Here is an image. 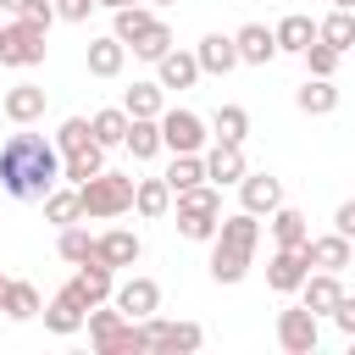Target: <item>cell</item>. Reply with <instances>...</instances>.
<instances>
[{
    "instance_id": "obj_36",
    "label": "cell",
    "mask_w": 355,
    "mask_h": 355,
    "mask_svg": "<svg viewBox=\"0 0 355 355\" xmlns=\"http://www.w3.org/2000/svg\"><path fill=\"white\" fill-rule=\"evenodd\" d=\"M44 216H50L55 227H67V222H78V216H83V200H78V183H67V189L55 183V189L44 194Z\"/></svg>"
},
{
    "instance_id": "obj_49",
    "label": "cell",
    "mask_w": 355,
    "mask_h": 355,
    "mask_svg": "<svg viewBox=\"0 0 355 355\" xmlns=\"http://www.w3.org/2000/svg\"><path fill=\"white\" fill-rule=\"evenodd\" d=\"M150 6H178V0H150Z\"/></svg>"
},
{
    "instance_id": "obj_2",
    "label": "cell",
    "mask_w": 355,
    "mask_h": 355,
    "mask_svg": "<svg viewBox=\"0 0 355 355\" xmlns=\"http://www.w3.org/2000/svg\"><path fill=\"white\" fill-rule=\"evenodd\" d=\"M78 200H83V216H122L133 211V172H94L89 183H78Z\"/></svg>"
},
{
    "instance_id": "obj_6",
    "label": "cell",
    "mask_w": 355,
    "mask_h": 355,
    "mask_svg": "<svg viewBox=\"0 0 355 355\" xmlns=\"http://www.w3.org/2000/svg\"><path fill=\"white\" fill-rule=\"evenodd\" d=\"M277 344H283L288 355H311V349L322 344V316H311L305 305L277 311Z\"/></svg>"
},
{
    "instance_id": "obj_28",
    "label": "cell",
    "mask_w": 355,
    "mask_h": 355,
    "mask_svg": "<svg viewBox=\"0 0 355 355\" xmlns=\"http://www.w3.org/2000/svg\"><path fill=\"white\" fill-rule=\"evenodd\" d=\"M266 222H272V239H277L283 250H300V244L311 239V222H305V211H294V205H277Z\"/></svg>"
},
{
    "instance_id": "obj_14",
    "label": "cell",
    "mask_w": 355,
    "mask_h": 355,
    "mask_svg": "<svg viewBox=\"0 0 355 355\" xmlns=\"http://www.w3.org/2000/svg\"><path fill=\"white\" fill-rule=\"evenodd\" d=\"M0 111H6V122L28 128V122L44 116V89H39V83H11V89L0 94Z\"/></svg>"
},
{
    "instance_id": "obj_38",
    "label": "cell",
    "mask_w": 355,
    "mask_h": 355,
    "mask_svg": "<svg viewBox=\"0 0 355 355\" xmlns=\"http://www.w3.org/2000/svg\"><path fill=\"white\" fill-rule=\"evenodd\" d=\"M211 133H216V139H227V144H244V133H250V111H244V105H216Z\"/></svg>"
},
{
    "instance_id": "obj_41",
    "label": "cell",
    "mask_w": 355,
    "mask_h": 355,
    "mask_svg": "<svg viewBox=\"0 0 355 355\" xmlns=\"http://www.w3.org/2000/svg\"><path fill=\"white\" fill-rule=\"evenodd\" d=\"M305 67H311V78H333V72H338V50L322 44V39H311V44H305Z\"/></svg>"
},
{
    "instance_id": "obj_4",
    "label": "cell",
    "mask_w": 355,
    "mask_h": 355,
    "mask_svg": "<svg viewBox=\"0 0 355 355\" xmlns=\"http://www.w3.org/2000/svg\"><path fill=\"white\" fill-rule=\"evenodd\" d=\"M205 116H194V111H161V150H172V155H189V150H205Z\"/></svg>"
},
{
    "instance_id": "obj_12",
    "label": "cell",
    "mask_w": 355,
    "mask_h": 355,
    "mask_svg": "<svg viewBox=\"0 0 355 355\" xmlns=\"http://www.w3.org/2000/svg\"><path fill=\"white\" fill-rule=\"evenodd\" d=\"M344 300V283H338V272H305V283H300V305L311 311V316H333V305Z\"/></svg>"
},
{
    "instance_id": "obj_48",
    "label": "cell",
    "mask_w": 355,
    "mask_h": 355,
    "mask_svg": "<svg viewBox=\"0 0 355 355\" xmlns=\"http://www.w3.org/2000/svg\"><path fill=\"white\" fill-rule=\"evenodd\" d=\"M333 6H344V11H355V0H333Z\"/></svg>"
},
{
    "instance_id": "obj_21",
    "label": "cell",
    "mask_w": 355,
    "mask_h": 355,
    "mask_svg": "<svg viewBox=\"0 0 355 355\" xmlns=\"http://www.w3.org/2000/svg\"><path fill=\"white\" fill-rule=\"evenodd\" d=\"M294 105H300L305 116H333V111H338V83H333V78H305V83L294 89Z\"/></svg>"
},
{
    "instance_id": "obj_51",
    "label": "cell",
    "mask_w": 355,
    "mask_h": 355,
    "mask_svg": "<svg viewBox=\"0 0 355 355\" xmlns=\"http://www.w3.org/2000/svg\"><path fill=\"white\" fill-rule=\"evenodd\" d=\"M6 283H11V277H0V294H6Z\"/></svg>"
},
{
    "instance_id": "obj_39",
    "label": "cell",
    "mask_w": 355,
    "mask_h": 355,
    "mask_svg": "<svg viewBox=\"0 0 355 355\" xmlns=\"http://www.w3.org/2000/svg\"><path fill=\"white\" fill-rule=\"evenodd\" d=\"M55 250H61V261H72V266H78V261H89V255H94V239H89L78 222H67V227H61V239H55Z\"/></svg>"
},
{
    "instance_id": "obj_33",
    "label": "cell",
    "mask_w": 355,
    "mask_h": 355,
    "mask_svg": "<svg viewBox=\"0 0 355 355\" xmlns=\"http://www.w3.org/2000/svg\"><path fill=\"white\" fill-rule=\"evenodd\" d=\"M216 222H222V211L178 205V233H183V239H194V244H211V239H216Z\"/></svg>"
},
{
    "instance_id": "obj_27",
    "label": "cell",
    "mask_w": 355,
    "mask_h": 355,
    "mask_svg": "<svg viewBox=\"0 0 355 355\" xmlns=\"http://www.w3.org/2000/svg\"><path fill=\"white\" fill-rule=\"evenodd\" d=\"M122 150H133V161H150V155H161V116H133V122H128V139H122Z\"/></svg>"
},
{
    "instance_id": "obj_44",
    "label": "cell",
    "mask_w": 355,
    "mask_h": 355,
    "mask_svg": "<svg viewBox=\"0 0 355 355\" xmlns=\"http://www.w3.org/2000/svg\"><path fill=\"white\" fill-rule=\"evenodd\" d=\"M333 233H344V239L355 244V200H344V205L333 211Z\"/></svg>"
},
{
    "instance_id": "obj_29",
    "label": "cell",
    "mask_w": 355,
    "mask_h": 355,
    "mask_svg": "<svg viewBox=\"0 0 355 355\" xmlns=\"http://www.w3.org/2000/svg\"><path fill=\"white\" fill-rule=\"evenodd\" d=\"M316 39H322V44H333L338 55H344V50H355V11L333 6V11H327V17L316 22Z\"/></svg>"
},
{
    "instance_id": "obj_25",
    "label": "cell",
    "mask_w": 355,
    "mask_h": 355,
    "mask_svg": "<svg viewBox=\"0 0 355 355\" xmlns=\"http://www.w3.org/2000/svg\"><path fill=\"white\" fill-rule=\"evenodd\" d=\"M122 61H128V44H122L116 33L89 39V72H94V78H116V72H122Z\"/></svg>"
},
{
    "instance_id": "obj_46",
    "label": "cell",
    "mask_w": 355,
    "mask_h": 355,
    "mask_svg": "<svg viewBox=\"0 0 355 355\" xmlns=\"http://www.w3.org/2000/svg\"><path fill=\"white\" fill-rule=\"evenodd\" d=\"M22 6H28V0H0V11H11V17H17Z\"/></svg>"
},
{
    "instance_id": "obj_1",
    "label": "cell",
    "mask_w": 355,
    "mask_h": 355,
    "mask_svg": "<svg viewBox=\"0 0 355 355\" xmlns=\"http://www.w3.org/2000/svg\"><path fill=\"white\" fill-rule=\"evenodd\" d=\"M61 183V150L44 133H11L0 144V189L11 200H44Z\"/></svg>"
},
{
    "instance_id": "obj_43",
    "label": "cell",
    "mask_w": 355,
    "mask_h": 355,
    "mask_svg": "<svg viewBox=\"0 0 355 355\" xmlns=\"http://www.w3.org/2000/svg\"><path fill=\"white\" fill-rule=\"evenodd\" d=\"M333 322H338V333H344V338H355V294H344V300L333 305Z\"/></svg>"
},
{
    "instance_id": "obj_13",
    "label": "cell",
    "mask_w": 355,
    "mask_h": 355,
    "mask_svg": "<svg viewBox=\"0 0 355 355\" xmlns=\"http://www.w3.org/2000/svg\"><path fill=\"white\" fill-rule=\"evenodd\" d=\"M305 272H311V261H305V244H300V250H283V244H277V255L266 261V283H272L277 294H300Z\"/></svg>"
},
{
    "instance_id": "obj_16",
    "label": "cell",
    "mask_w": 355,
    "mask_h": 355,
    "mask_svg": "<svg viewBox=\"0 0 355 355\" xmlns=\"http://www.w3.org/2000/svg\"><path fill=\"white\" fill-rule=\"evenodd\" d=\"M72 288H78V300L83 305H100V300H111V288H116V272L105 266V261H78V277H72Z\"/></svg>"
},
{
    "instance_id": "obj_22",
    "label": "cell",
    "mask_w": 355,
    "mask_h": 355,
    "mask_svg": "<svg viewBox=\"0 0 355 355\" xmlns=\"http://www.w3.org/2000/svg\"><path fill=\"white\" fill-rule=\"evenodd\" d=\"M272 39H277V55H305V44L316 39V22H311L305 11H288V17L272 28Z\"/></svg>"
},
{
    "instance_id": "obj_32",
    "label": "cell",
    "mask_w": 355,
    "mask_h": 355,
    "mask_svg": "<svg viewBox=\"0 0 355 355\" xmlns=\"http://www.w3.org/2000/svg\"><path fill=\"white\" fill-rule=\"evenodd\" d=\"M150 22H155V11H150L144 0H133V6H116V11H111V33H116L122 44H133Z\"/></svg>"
},
{
    "instance_id": "obj_35",
    "label": "cell",
    "mask_w": 355,
    "mask_h": 355,
    "mask_svg": "<svg viewBox=\"0 0 355 355\" xmlns=\"http://www.w3.org/2000/svg\"><path fill=\"white\" fill-rule=\"evenodd\" d=\"M194 183H205V155H200V150L172 155V166H166V189L183 194V189H194Z\"/></svg>"
},
{
    "instance_id": "obj_34",
    "label": "cell",
    "mask_w": 355,
    "mask_h": 355,
    "mask_svg": "<svg viewBox=\"0 0 355 355\" xmlns=\"http://www.w3.org/2000/svg\"><path fill=\"white\" fill-rule=\"evenodd\" d=\"M122 111H128V116H161V111H166V89H161V83H133V89L122 94Z\"/></svg>"
},
{
    "instance_id": "obj_50",
    "label": "cell",
    "mask_w": 355,
    "mask_h": 355,
    "mask_svg": "<svg viewBox=\"0 0 355 355\" xmlns=\"http://www.w3.org/2000/svg\"><path fill=\"white\" fill-rule=\"evenodd\" d=\"M349 266H355V244H349Z\"/></svg>"
},
{
    "instance_id": "obj_40",
    "label": "cell",
    "mask_w": 355,
    "mask_h": 355,
    "mask_svg": "<svg viewBox=\"0 0 355 355\" xmlns=\"http://www.w3.org/2000/svg\"><path fill=\"white\" fill-rule=\"evenodd\" d=\"M83 144H94V133H89V116H67V122L55 128V150L67 155V150H83Z\"/></svg>"
},
{
    "instance_id": "obj_17",
    "label": "cell",
    "mask_w": 355,
    "mask_h": 355,
    "mask_svg": "<svg viewBox=\"0 0 355 355\" xmlns=\"http://www.w3.org/2000/svg\"><path fill=\"white\" fill-rule=\"evenodd\" d=\"M233 44H239V61H244V67H266V61L277 55V39H272L266 22H244V28L233 33Z\"/></svg>"
},
{
    "instance_id": "obj_5",
    "label": "cell",
    "mask_w": 355,
    "mask_h": 355,
    "mask_svg": "<svg viewBox=\"0 0 355 355\" xmlns=\"http://www.w3.org/2000/svg\"><path fill=\"white\" fill-rule=\"evenodd\" d=\"M144 338H150V349L194 355V349L205 344V327H200V322H161V316H144Z\"/></svg>"
},
{
    "instance_id": "obj_8",
    "label": "cell",
    "mask_w": 355,
    "mask_h": 355,
    "mask_svg": "<svg viewBox=\"0 0 355 355\" xmlns=\"http://www.w3.org/2000/svg\"><path fill=\"white\" fill-rule=\"evenodd\" d=\"M277 205H283V183H277L272 172H244V178H239V211L272 216Z\"/></svg>"
},
{
    "instance_id": "obj_20",
    "label": "cell",
    "mask_w": 355,
    "mask_h": 355,
    "mask_svg": "<svg viewBox=\"0 0 355 355\" xmlns=\"http://www.w3.org/2000/svg\"><path fill=\"white\" fill-rule=\"evenodd\" d=\"M194 78H200L194 50H166V55L155 61V83H161V89H194Z\"/></svg>"
},
{
    "instance_id": "obj_19",
    "label": "cell",
    "mask_w": 355,
    "mask_h": 355,
    "mask_svg": "<svg viewBox=\"0 0 355 355\" xmlns=\"http://www.w3.org/2000/svg\"><path fill=\"white\" fill-rule=\"evenodd\" d=\"M305 261H311L316 272H349V239H344V233L305 239Z\"/></svg>"
},
{
    "instance_id": "obj_37",
    "label": "cell",
    "mask_w": 355,
    "mask_h": 355,
    "mask_svg": "<svg viewBox=\"0 0 355 355\" xmlns=\"http://www.w3.org/2000/svg\"><path fill=\"white\" fill-rule=\"evenodd\" d=\"M128 50H133L139 61H161V55L172 50V28H166V22L155 17V22H150V28H144V33H139V39L128 44Z\"/></svg>"
},
{
    "instance_id": "obj_30",
    "label": "cell",
    "mask_w": 355,
    "mask_h": 355,
    "mask_svg": "<svg viewBox=\"0 0 355 355\" xmlns=\"http://www.w3.org/2000/svg\"><path fill=\"white\" fill-rule=\"evenodd\" d=\"M94 172H105V150L100 144H83V150H67L61 155V178L67 183H89Z\"/></svg>"
},
{
    "instance_id": "obj_7",
    "label": "cell",
    "mask_w": 355,
    "mask_h": 355,
    "mask_svg": "<svg viewBox=\"0 0 355 355\" xmlns=\"http://www.w3.org/2000/svg\"><path fill=\"white\" fill-rule=\"evenodd\" d=\"M111 305H116L128 322H144V316L161 311V283H155V277H128V283L111 288Z\"/></svg>"
},
{
    "instance_id": "obj_15",
    "label": "cell",
    "mask_w": 355,
    "mask_h": 355,
    "mask_svg": "<svg viewBox=\"0 0 355 355\" xmlns=\"http://www.w3.org/2000/svg\"><path fill=\"white\" fill-rule=\"evenodd\" d=\"M139 255H144V244H139V233H128V227H111V233H100V239H94V261H105L111 272L133 266Z\"/></svg>"
},
{
    "instance_id": "obj_47",
    "label": "cell",
    "mask_w": 355,
    "mask_h": 355,
    "mask_svg": "<svg viewBox=\"0 0 355 355\" xmlns=\"http://www.w3.org/2000/svg\"><path fill=\"white\" fill-rule=\"evenodd\" d=\"M94 6H105V11H116V6H133V0H94Z\"/></svg>"
},
{
    "instance_id": "obj_23",
    "label": "cell",
    "mask_w": 355,
    "mask_h": 355,
    "mask_svg": "<svg viewBox=\"0 0 355 355\" xmlns=\"http://www.w3.org/2000/svg\"><path fill=\"white\" fill-rule=\"evenodd\" d=\"M133 211H139L144 222H161V216L172 211V189H166V178H139V183H133Z\"/></svg>"
},
{
    "instance_id": "obj_18",
    "label": "cell",
    "mask_w": 355,
    "mask_h": 355,
    "mask_svg": "<svg viewBox=\"0 0 355 355\" xmlns=\"http://www.w3.org/2000/svg\"><path fill=\"white\" fill-rule=\"evenodd\" d=\"M194 61H200V72H216V78H227L233 67H244V61H239V44H233L227 33H205L200 50H194Z\"/></svg>"
},
{
    "instance_id": "obj_31",
    "label": "cell",
    "mask_w": 355,
    "mask_h": 355,
    "mask_svg": "<svg viewBox=\"0 0 355 355\" xmlns=\"http://www.w3.org/2000/svg\"><path fill=\"white\" fill-rule=\"evenodd\" d=\"M0 311H6L11 322H33V316L44 311V300H39V288H33V283H6V294H0Z\"/></svg>"
},
{
    "instance_id": "obj_42",
    "label": "cell",
    "mask_w": 355,
    "mask_h": 355,
    "mask_svg": "<svg viewBox=\"0 0 355 355\" xmlns=\"http://www.w3.org/2000/svg\"><path fill=\"white\" fill-rule=\"evenodd\" d=\"M17 17H28L33 28H44V33H50V22H55V0H28Z\"/></svg>"
},
{
    "instance_id": "obj_26",
    "label": "cell",
    "mask_w": 355,
    "mask_h": 355,
    "mask_svg": "<svg viewBox=\"0 0 355 355\" xmlns=\"http://www.w3.org/2000/svg\"><path fill=\"white\" fill-rule=\"evenodd\" d=\"M128 122H133V116H128L122 105H105V111H94V116H89V133H94V144H100V150H116V144L128 139Z\"/></svg>"
},
{
    "instance_id": "obj_9",
    "label": "cell",
    "mask_w": 355,
    "mask_h": 355,
    "mask_svg": "<svg viewBox=\"0 0 355 355\" xmlns=\"http://www.w3.org/2000/svg\"><path fill=\"white\" fill-rule=\"evenodd\" d=\"M211 244H222V250H233V255H250V261H255V244H261V216H250V211L222 216Z\"/></svg>"
},
{
    "instance_id": "obj_3",
    "label": "cell",
    "mask_w": 355,
    "mask_h": 355,
    "mask_svg": "<svg viewBox=\"0 0 355 355\" xmlns=\"http://www.w3.org/2000/svg\"><path fill=\"white\" fill-rule=\"evenodd\" d=\"M44 61V28H33L28 17L0 22V67H39Z\"/></svg>"
},
{
    "instance_id": "obj_45",
    "label": "cell",
    "mask_w": 355,
    "mask_h": 355,
    "mask_svg": "<svg viewBox=\"0 0 355 355\" xmlns=\"http://www.w3.org/2000/svg\"><path fill=\"white\" fill-rule=\"evenodd\" d=\"M94 11V0H55V17H67V22H83Z\"/></svg>"
},
{
    "instance_id": "obj_10",
    "label": "cell",
    "mask_w": 355,
    "mask_h": 355,
    "mask_svg": "<svg viewBox=\"0 0 355 355\" xmlns=\"http://www.w3.org/2000/svg\"><path fill=\"white\" fill-rule=\"evenodd\" d=\"M39 316H44V327H50L55 338H72V333L83 327V316H89V305H83V300H78V288L67 283V288H55V300H50V305H44Z\"/></svg>"
},
{
    "instance_id": "obj_24",
    "label": "cell",
    "mask_w": 355,
    "mask_h": 355,
    "mask_svg": "<svg viewBox=\"0 0 355 355\" xmlns=\"http://www.w3.org/2000/svg\"><path fill=\"white\" fill-rule=\"evenodd\" d=\"M94 349H100V355H144V349H150L144 322H116L105 338H94Z\"/></svg>"
},
{
    "instance_id": "obj_11",
    "label": "cell",
    "mask_w": 355,
    "mask_h": 355,
    "mask_svg": "<svg viewBox=\"0 0 355 355\" xmlns=\"http://www.w3.org/2000/svg\"><path fill=\"white\" fill-rule=\"evenodd\" d=\"M244 172H250V161H244V144H227V139H216V144L205 150V183L227 189V183H239Z\"/></svg>"
}]
</instances>
